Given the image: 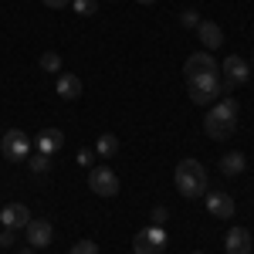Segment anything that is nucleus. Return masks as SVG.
Returning <instances> with one entry per match:
<instances>
[{
  "label": "nucleus",
  "mask_w": 254,
  "mask_h": 254,
  "mask_svg": "<svg viewBox=\"0 0 254 254\" xmlns=\"http://www.w3.org/2000/svg\"><path fill=\"white\" fill-rule=\"evenodd\" d=\"M14 241H17V231H14V227H3V231H0V248H10Z\"/></svg>",
  "instance_id": "nucleus-23"
},
{
  "label": "nucleus",
  "mask_w": 254,
  "mask_h": 254,
  "mask_svg": "<svg viewBox=\"0 0 254 254\" xmlns=\"http://www.w3.org/2000/svg\"><path fill=\"white\" fill-rule=\"evenodd\" d=\"M220 71L227 75V81H234V85H244V81L251 78V64L241 58V55H227L224 64H220Z\"/></svg>",
  "instance_id": "nucleus-8"
},
{
  "label": "nucleus",
  "mask_w": 254,
  "mask_h": 254,
  "mask_svg": "<svg viewBox=\"0 0 254 254\" xmlns=\"http://www.w3.org/2000/svg\"><path fill=\"white\" fill-rule=\"evenodd\" d=\"M24 231H27V244H31V248H48V244L55 241L51 220H34V217H31V224H27Z\"/></svg>",
  "instance_id": "nucleus-7"
},
{
  "label": "nucleus",
  "mask_w": 254,
  "mask_h": 254,
  "mask_svg": "<svg viewBox=\"0 0 254 254\" xmlns=\"http://www.w3.org/2000/svg\"><path fill=\"white\" fill-rule=\"evenodd\" d=\"M27 166H31V173H48L51 170V156H44V153H31L27 156Z\"/></svg>",
  "instance_id": "nucleus-18"
},
{
  "label": "nucleus",
  "mask_w": 254,
  "mask_h": 254,
  "mask_svg": "<svg viewBox=\"0 0 254 254\" xmlns=\"http://www.w3.org/2000/svg\"><path fill=\"white\" fill-rule=\"evenodd\" d=\"M20 254H34V248H31V244H27V248H24V251H20Z\"/></svg>",
  "instance_id": "nucleus-27"
},
{
  "label": "nucleus",
  "mask_w": 254,
  "mask_h": 254,
  "mask_svg": "<svg viewBox=\"0 0 254 254\" xmlns=\"http://www.w3.org/2000/svg\"><path fill=\"white\" fill-rule=\"evenodd\" d=\"M0 220H3V227L20 231V227H27V224H31V210H27L24 203H7V207L0 210Z\"/></svg>",
  "instance_id": "nucleus-10"
},
{
  "label": "nucleus",
  "mask_w": 254,
  "mask_h": 254,
  "mask_svg": "<svg viewBox=\"0 0 254 254\" xmlns=\"http://www.w3.org/2000/svg\"><path fill=\"white\" fill-rule=\"evenodd\" d=\"M41 68L51 71V75L61 71V55H58V51H44V55H41Z\"/></svg>",
  "instance_id": "nucleus-20"
},
{
  "label": "nucleus",
  "mask_w": 254,
  "mask_h": 254,
  "mask_svg": "<svg viewBox=\"0 0 254 254\" xmlns=\"http://www.w3.org/2000/svg\"><path fill=\"white\" fill-rule=\"evenodd\" d=\"M166 217H170V210H166V207H156V210H153V227H163Z\"/></svg>",
  "instance_id": "nucleus-25"
},
{
  "label": "nucleus",
  "mask_w": 254,
  "mask_h": 254,
  "mask_svg": "<svg viewBox=\"0 0 254 254\" xmlns=\"http://www.w3.org/2000/svg\"><path fill=\"white\" fill-rule=\"evenodd\" d=\"M244 170H248L244 153H227V156H220V173L224 176H241Z\"/></svg>",
  "instance_id": "nucleus-16"
},
{
  "label": "nucleus",
  "mask_w": 254,
  "mask_h": 254,
  "mask_svg": "<svg viewBox=\"0 0 254 254\" xmlns=\"http://www.w3.org/2000/svg\"><path fill=\"white\" fill-rule=\"evenodd\" d=\"M132 251L136 254H163L166 251V231L163 227H142V231H136V237H132Z\"/></svg>",
  "instance_id": "nucleus-5"
},
{
  "label": "nucleus",
  "mask_w": 254,
  "mask_h": 254,
  "mask_svg": "<svg viewBox=\"0 0 254 254\" xmlns=\"http://www.w3.org/2000/svg\"><path fill=\"white\" fill-rule=\"evenodd\" d=\"M207 210H210L217 220H231V217H234V196H227V193H207Z\"/></svg>",
  "instance_id": "nucleus-13"
},
{
  "label": "nucleus",
  "mask_w": 254,
  "mask_h": 254,
  "mask_svg": "<svg viewBox=\"0 0 254 254\" xmlns=\"http://www.w3.org/2000/svg\"><path fill=\"white\" fill-rule=\"evenodd\" d=\"M116 153H119V139L112 136V132H102V136L95 139V156H109L112 159Z\"/></svg>",
  "instance_id": "nucleus-17"
},
{
  "label": "nucleus",
  "mask_w": 254,
  "mask_h": 254,
  "mask_svg": "<svg viewBox=\"0 0 254 254\" xmlns=\"http://www.w3.org/2000/svg\"><path fill=\"white\" fill-rule=\"evenodd\" d=\"M224 251L227 254H251V234L244 227H231L224 237Z\"/></svg>",
  "instance_id": "nucleus-11"
},
{
  "label": "nucleus",
  "mask_w": 254,
  "mask_h": 254,
  "mask_svg": "<svg viewBox=\"0 0 254 254\" xmlns=\"http://www.w3.org/2000/svg\"><path fill=\"white\" fill-rule=\"evenodd\" d=\"M187 92H190V102L207 105V102H214L224 88H220L217 71H207V75H193V78H187Z\"/></svg>",
  "instance_id": "nucleus-3"
},
{
  "label": "nucleus",
  "mask_w": 254,
  "mask_h": 254,
  "mask_svg": "<svg viewBox=\"0 0 254 254\" xmlns=\"http://www.w3.org/2000/svg\"><path fill=\"white\" fill-rule=\"evenodd\" d=\"M75 159H78V166H92L95 163V149H81Z\"/></svg>",
  "instance_id": "nucleus-24"
},
{
  "label": "nucleus",
  "mask_w": 254,
  "mask_h": 254,
  "mask_svg": "<svg viewBox=\"0 0 254 254\" xmlns=\"http://www.w3.org/2000/svg\"><path fill=\"white\" fill-rule=\"evenodd\" d=\"M251 64H254V61H251Z\"/></svg>",
  "instance_id": "nucleus-30"
},
{
  "label": "nucleus",
  "mask_w": 254,
  "mask_h": 254,
  "mask_svg": "<svg viewBox=\"0 0 254 254\" xmlns=\"http://www.w3.org/2000/svg\"><path fill=\"white\" fill-rule=\"evenodd\" d=\"M207 71H217V61L210 51H193L190 58H187V64H183V75L187 78H193V75H207Z\"/></svg>",
  "instance_id": "nucleus-9"
},
{
  "label": "nucleus",
  "mask_w": 254,
  "mask_h": 254,
  "mask_svg": "<svg viewBox=\"0 0 254 254\" xmlns=\"http://www.w3.org/2000/svg\"><path fill=\"white\" fill-rule=\"evenodd\" d=\"M61 146H64V136H61V129H44L38 139H34V149L44 153V156H55Z\"/></svg>",
  "instance_id": "nucleus-14"
},
{
  "label": "nucleus",
  "mask_w": 254,
  "mask_h": 254,
  "mask_svg": "<svg viewBox=\"0 0 254 254\" xmlns=\"http://www.w3.org/2000/svg\"><path fill=\"white\" fill-rule=\"evenodd\" d=\"M41 3H44V7H51V10H61V7H68L71 0H41Z\"/></svg>",
  "instance_id": "nucleus-26"
},
{
  "label": "nucleus",
  "mask_w": 254,
  "mask_h": 254,
  "mask_svg": "<svg viewBox=\"0 0 254 254\" xmlns=\"http://www.w3.org/2000/svg\"><path fill=\"white\" fill-rule=\"evenodd\" d=\"M136 3H156V0H136Z\"/></svg>",
  "instance_id": "nucleus-28"
},
{
  "label": "nucleus",
  "mask_w": 254,
  "mask_h": 254,
  "mask_svg": "<svg viewBox=\"0 0 254 254\" xmlns=\"http://www.w3.org/2000/svg\"><path fill=\"white\" fill-rule=\"evenodd\" d=\"M88 187H92V193L98 196H116L119 193V176L109 170V166H95L92 173H88Z\"/></svg>",
  "instance_id": "nucleus-6"
},
{
  "label": "nucleus",
  "mask_w": 254,
  "mask_h": 254,
  "mask_svg": "<svg viewBox=\"0 0 254 254\" xmlns=\"http://www.w3.org/2000/svg\"><path fill=\"white\" fill-rule=\"evenodd\" d=\"M203 129H207V136L210 139H231L237 129V102L234 98H224V102H217L214 109L207 112L203 119Z\"/></svg>",
  "instance_id": "nucleus-2"
},
{
  "label": "nucleus",
  "mask_w": 254,
  "mask_h": 254,
  "mask_svg": "<svg viewBox=\"0 0 254 254\" xmlns=\"http://www.w3.org/2000/svg\"><path fill=\"white\" fill-rule=\"evenodd\" d=\"M71 7H75L78 17H92V14H98V0H71Z\"/></svg>",
  "instance_id": "nucleus-19"
},
{
  "label": "nucleus",
  "mask_w": 254,
  "mask_h": 254,
  "mask_svg": "<svg viewBox=\"0 0 254 254\" xmlns=\"http://www.w3.org/2000/svg\"><path fill=\"white\" fill-rule=\"evenodd\" d=\"M193 254H203V251H193Z\"/></svg>",
  "instance_id": "nucleus-29"
},
{
  "label": "nucleus",
  "mask_w": 254,
  "mask_h": 254,
  "mask_svg": "<svg viewBox=\"0 0 254 254\" xmlns=\"http://www.w3.org/2000/svg\"><path fill=\"white\" fill-rule=\"evenodd\" d=\"M196 34H200L203 51H214V48L224 44V31L217 27V20H200V24H196Z\"/></svg>",
  "instance_id": "nucleus-12"
},
{
  "label": "nucleus",
  "mask_w": 254,
  "mask_h": 254,
  "mask_svg": "<svg viewBox=\"0 0 254 254\" xmlns=\"http://www.w3.org/2000/svg\"><path fill=\"white\" fill-rule=\"evenodd\" d=\"M68 254H98V244L95 241H78V244H71Z\"/></svg>",
  "instance_id": "nucleus-21"
},
{
  "label": "nucleus",
  "mask_w": 254,
  "mask_h": 254,
  "mask_svg": "<svg viewBox=\"0 0 254 254\" xmlns=\"http://www.w3.org/2000/svg\"><path fill=\"white\" fill-rule=\"evenodd\" d=\"M31 149H34V142L27 139V132H20V129H7L3 139H0V153L10 159V163L27 159V156H31Z\"/></svg>",
  "instance_id": "nucleus-4"
},
{
  "label": "nucleus",
  "mask_w": 254,
  "mask_h": 254,
  "mask_svg": "<svg viewBox=\"0 0 254 254\" xmlns=\"http://www.w3.org/2000/svg\"><path fill=\"white\" fill-rule=\"evenodd\" d=\"M173 180H176L180 196H187V200H196V196L207 193V166L200 159H180Z\"/></svg>",
  "instance_id": "nucleus-1"
},
{
  "label": "nucleus",
  "mask_w": 254,
  "mask_h": 254,
  "mask_svg": "<svg viewBox=\"0 0 254 254\" xmlns=\"http://www.w3.org/2000/svg\"><path fill=\"white\" fill-rule=\"evenodd\" d=\"M55 92H58V98H64V102H75V98H81V78L78 75H58Z\"/></svg>",
  "instance_id": "nucleus-15"
},
{
  "label": "nucleus",
  "mask_w": 254,
  "mask_h": 254,
  "mask_svg": "<svg viewBox=\"0 0 254 254\" xmlns=\"http://www.w3.org/2000/svg\"><path fill=\"white\" fill-rule=\"evenodd\" d=\"M180 24L190 31V27H196V24H200V14H196V10H183V14H180Z\"/></svg>",
  "instance_id": "nucleus-22"
}]
</instances>
